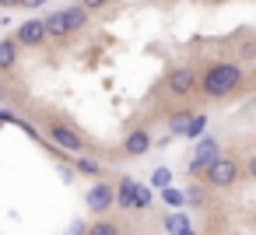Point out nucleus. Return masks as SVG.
I'll list each match as a JSON object with an SVG mask.
<instances>
[{"label":"nucleus","instance_id":"nucleus-15","mask_svg":"<svg viewBox=\"0 0 256 235\" xmlns=\"http://www.w3.org/2000/svg\"><path fill=\"white\" fill-rule=\"evenodd\" d=\"M162 196H165V204H168V207H182V204H186V193H179V190H172V186H168V190H162Z\"/></svg>","mask_w":256,"mask_h":235},{"label":"nucleus","instance_id":"nucleus-17","mask_svg":"<svg viewBox=\"0 0 256 235\" xmlns=\"http://www.w3.org/2000/svg\"><path fill=\"white\" fill-rule=\"evenodd\" d=\"M78 168H81V172H84V176H98V172H102V168H98V162H95V158H81V162H78Z\"/></svg>","mask_w":256,"mask_h":235},{"label":"nucleus","instance_id":"nucleus-6","mask_svg":"<svg viewBox=\"0 0 256 235\" xmlns=\"http://www.w3.org/2000/svg\"><path fill=\"white\" fill-rule=\"evenodd\" d=\"M196 84H200V78H196L193 67H176V70L168 74V92H172V95H190Z\"/></svg>","mask_w":256,"mask_h":235},{"label":"nucleus","instance_id":"nucleus-8","mask_svg":"<svg viewBox=\"0 0 256 235\" xmlns=\"http://www.w3.org/2000/svg\"><path fill=\"white\" fill-rule=\"evenodd\" d=\"M123 151H126L130 158H140V154H148V151H151V134H148V126H137V130H130V134H126V140H123Z\"/></svg>","mask_w":256,"mask_h":235},{"label":"nucleus","instance_id":"nucleus-21","mask_svg":"<svg viewBox=\"0 0 256 235\" xmlns=\"http://www.w3.org/2000/svg\"><path fill=\"white\" fill-rule=\"evenodd\" d=\"M186 200H190V204H204V190H200V186H193V190L186 193Z\"/></svg>","mask_w":256,"mask_h":235},{"label":"nucleus","instance_id":"nucleus-1","mask_svg":"<svg viewBox=\"0 0 256 235\" xmlns=\"http://www.w3.org/2000/svg\"><path fill=\"white\" fill-rule=\"evenodd\" d=\"M238 84H242V67L232 64V60L210 64V67L204 70V78H200V88H204L207 98H224V95H232Z\"/></svg>","mask_w":256,"mask_h":235},{"label":"nucleus","instance_id":"nucleus-4","mask_svg":"<svg viewBox=\"0 0 256 235\" xmlns=\"http://www.w3.org/2000/svg\"><path fill=\"white\" fill-rule=\"evenodd\" d=\"M50 137H53L56 148L70 151V154H81V151H84V137H81L70 123H50Z\"/></svg>","mask_w":256,"mask_h":235},{"label":"nucleus","instance_id":"nucleus-24","mask_svg":"<svg viewBox=\"0 0 256 235\" xmlns=\"http://www.w3.org/2000/svg\"><path fill=\"white\" fill-rule=\"evenodd\" d=\"M11 4H18V0H0V8H11Z\"/></svg>","mask_w":256,"mask_h":235},{"label":"nucleus","instance_id":"nucleus-5","mask_svg":"<svg viewBox=\"0 0 256 235\" xmlns=\"http://www.w3.org/2000/svg\"><path fill=\"white\" fill-rule=\"evenodd\" d=\"M50 36H46V25H42V18H32V22H25L22 28H18V36H14V42L18 46H42Z\"/></svg>","mask_w":256,"mask_h":235},{"label":"nucleus","instance_id":"nucleus-3","mask_svg":"<svg viewBox=\"0 0 256 235\" xmlns=\"http://www.w3.org/2000/svg\"><path fill=\"white\" fill-rule=\"evenodd\" d=\"M207 182H210V186H218V190L235 186V182H238V162H235V158L218 154V158L207 165Z\"/></svg>","mask_w":256,"mask_h":235},{"label":"nucleus","instance_id":"nucleus-10","mask_svg":"<svg viewBox=\"0 0 256 235\" xmlns=\"http://www.w3.org/2000/svg\"><path fill=\"white\" fill-rule=\"evenodd\" d=\"M214 158H218V144L204 137V140L196 144V154H193V168H200V165H210Z\"/></svg>","mask_w":256,"mask_h":235},{"label":"nucleus","instance_id":"nucleus-18","mask_svg":"<svg viewBox=\"0 0 256 235\" xmlns=\"http://www.w3.org/2000/svg\"><path fill=\"white\" fill-rule=\"evenodd\" d=\"M151 182H154V186H162V190H168V182H172V172H168V168H158V172L151 176Z\"/></svg>","mask_w":256,"mask_h":235},{"label":"nucleus","instance_id":"nucleus-22","mask_svg":"<svg viewBox=\"0 0 256 235\" xmlns=\"http://www.w3.org/2000/svg\"><path fill=\"white\" fill-rule=\"evenodd\" d=\"M18 4H22L25 11H36V8H42V4H46V0H18Z\"/></svg>","mask_w":256,"mask_h":235},{"label":"nucleus","instance_id":"nucleus-19","mask_svg":"<svg viewBox=\"0 0 256 235\" xmlns=\"http://www.w3.org/2000/svg\"><path fill=\"white\" fill-rule=\"evenodd\" d=\"M148 207H151V190L137 186V210H148Z\"/></svg>","mask_w":256,"mask_h":235},{"label":"nucleus","instance_id":"nucleus-13","mask_svg":"<svg viewBox=\"0 0 256 235\" xmlns=\"http://www.w3.org/2000/svg\"><path fill=\"white\" fill-rule=\"evenodd\" d=\"M190 116H193V112H176V116L168 120V130H172V134H186V126H190Z\"/></svg>","mask_w":256,"mask_h":235},{"label":"nucleus","instance_id":"nucleus-9","mask_svg":"<svg viewBox=\"0 0 256 235\" xmlns=\"http://www.w3.org/2000/svg\"><path fill=\"white\" fill-rule=\"evenodd\" d=\"M137 186H140V182H134V179H123V182H120L116 204H120L123 210H137Z\"/></svg>","mask_w":256,"mask_h":235},{"label":"nucleus","instance_id":"nucleus-12","mask_svg":"<svg viewBox=\"0 0 256 235\" xmlns=\"http://www.w3.org/2000/svg\"><path fill=\"white\" fill-rule=\"evenodd\" d=\"M204 126H207V116H204V112H193V116H190V126H186V137H200Z\"/></svg>","mask_w":256,"mask_h":235},{"label":"nucleus","instance_id":"nucleus-11","mask_svg":"<svg viewBox=\"0 0 256 235\" xmlns=\"http://www.w3.org/2000/svg\"><path fill=\"white\" fill-rule=\"evenodd\" d=\"M18 64V42L14 39H0V70H11Z\"/></svg>","mask_w":256,"mask_h":235},{"label":"nucleus","instance_id":"nucleus-7","mask_svg":"<svg viewBox=\"0 0 256 235\" xmlns=\"http://www.w3.org/2000/svg\"><path fill=\"white\" fill-rule=\"evenodd\" d=\"M88 207H92L95 214L112 210V207H116V190H112V186H106V182H95V186L88 190Z\"/></svg>","mask_w":256,"mask_h":235},{"label":"nucleus","instance_id":"nucleus-25","mask_svg":"<svg viewBox=\"0 0 256 235\" xmlns=\"http://www.w3.org/2000/svg\"><path fill=\"white\" fill-rule=\"evenodd\" d=\"M182 235H196V232H193V228H186V232H182Z\"/></svg>","mask_w":256,"mask_h":235},{"label":"nucleus","instance_id":"nucleus-2","mask_svg":"<svg viewBox=\"0 0 256 235\" xmlns=\"http://www.w3.org/2000/svg\"><path fill=\"white\" fill-rule=\"evenodd\" d=\"M42 25H46L50 39H64V36H74L88 25V11L84 8H64V11H53Z\"/></svg>","mask_w":256,"mask_h":235},{"label":"nucleus","instance_id":"nucleus-14","mask_svg":"<svg viewBox=\"0 0 256 235\" xmlns=\"http://www.w3.org/2000/svg\"><path fill=\"white\" fill-rule=\"evenodd\" d=\"M88 235H120V224H112V221H95V224L88 228Z\"/></svg>","mask_w":256,"mask_h":235},{"label":"nucleus","instance_id":"nucleus-16","mask_svg":"<svg viewBox=\"0 0 256 235\" xmlns=\"http://www.w3.org/2000/svg\"><path fill=\"white\" fill-rule=\"evenodd\" d=\"M165 228H168V232H179V235H182V232H186L190 224H186V218H182V214H168V218H165Z\"/></svg>","mask_w":256,"mask_h":235},{"label":"nucleus","instance_id":"nucleus-20","mask_svg":"<svg viewBox=\"0 0 256 235\" xmlns=\"http://www.w3.org/2000/svg\"><path fill=\"white\" fill-rule=\"evenodd\" d=\"M106 4H109V0H81L78 8H84V11L92 14V11H98V8H106Z\"/></svg>","mask_w":256,"mask_h":235},{"label":"nucleus","instance_id":"nucleus-23","mask_svg":"<svg viewBox=\"0 0 256 235\" xmlns=\"http://www.w3.org/2000/svg\"><path fill=\"white\" fill-rule=\"evenodd\" d=\"M246 172H249V179H256V154L249 158V165H246Z\"/></svg>","mask_w":256,"mask_h":235}]
</instances>
